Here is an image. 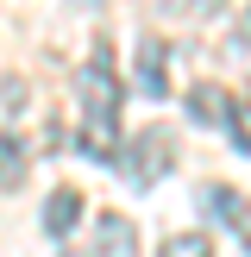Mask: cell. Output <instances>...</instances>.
Returning a JSON list of instances; mask_svg holds the SVG:
<instances>
[{
  "label": "cell",
  "mask_w": 251,
  "mask_h": 257,
  "mask_svg": "<svg viewBox=\"0 0 251 257\" xmlns=\"http://www.w3.org/2000/svg\"><path fill=\"white\" fill-rule=\"evenodd\" d=\"M25 170H32V145H25V132H0V188H19Z\"/></svg>",
  "instance_id": "7"
},
{
  "label": "cell",
  "mask_w": 251,
  "mask_h": 257,
  "mask_svg": "<svg viewBox=\"0 0 251 257\" xmlns=\"http://www.w3.org/2000/svg\"><path fill=\"white\" fill-rule=\"evenodd\" d=\"M94 257H138V226L126 213H100V232H94Z\"/></svg>",
  "instance_id": "4"
},
{
  "label": "cell",
  "mask_w": 251,
  "mask_h": 257,
  "mask_svg": "<svg viewBox=\"0 0 251 257\" xmlns=\"http://www.w3.org/2000/svg\"><path fill=\"white\" fill-rule=\"evenodd\" d=\"M157 257H213V238L207 232H170Z\"/></svg>",
  "instance_id": "8"
},
{
  "label": "cell",
  "mask_w": 251,
  "mask_h": 257,
  "mask_svg": "<svg viewBox=\"0 0 251 257\" xmlns=\"http://www.w3.org/2000/svg\"><path fill=\"white\" fill-rule=\"evenodd\" d=\"M245 38H251V13H245Z\"/></svg>",
  "instance_id": "11"
},
{
  "label": "cell",
  "mask_w": 251,
  "mask_h": 257,
  "mask_svg": "<svg viewBox=\"0 0 251 257\" xmlns=\"http://www.w3.org/2000/svg\"><path fill=\"white\" fill-rule=\"evenodd\" d=\"M226 125H232V145L251 151V100H232V107H226Z\"/></svg>",
  "instance_id": "9"
},
{
  "label": "cell",
  "mask_w": 251,
  "mask_h": 257,
  "mask_svg": "<svg viewBox=\"0 0 251 257\" xmlns=\"http://www.w3.org/2000/svg\"><path fill=\"white\" fill-rule=\"evenodd\" d=\"M138 94L145 100L170 94V44H163V38H145V44H138Z\"/></svg>",
  "instance_id": "3"
},
{
  "label": "cell",
  "mask_w": 251,
  "mask_h": 257,
  "mask_svg": "<svg viewBox=\"0 0 251 257\" xmlns=\"http://www.w3.org/2000/svg\"><path fill=\"white\" fill-rule=\"evenodd\" d=\"M119 170H126L132 188H157L163 176L176 170V132H170V125H145V132H132L126 151H119Z\"/></svg>",
  "instance_id": "1"
},
{
  "label": "cell",
  "mask_w": 251,
  "mask_h": 257,
  "mask_svg": "<svg viewBox=\"0 0 251 257\" xmlns=\"http://www.w3.org/2000/svg\"><path fill=\"white\" fill-rule=\"evenodd\" d=\"M232 232L251 245V201H238V213H232Z\"/></svg>",
  "instance_id": "10"
},
{
  "label": "cell",
  "mask_w": 251,
  "mask_h": 257,
  "mask_svg": "<svg viewBox=\"0 0 251 257\" xmlns=\"http://www.w3.org/2000/svg\"><path fill=\"white\" fill-rule=\"evenodd\" d=\"M75 100H82L88 125H113V113H119V100H126V82L113 75V50L107 44H94V57L82 63V75H75Z\"/></svg>",
  "instance_id": "2"
},
{
  "label": "cell",
  "mask_w": 251,
  "mask_h": 257,
  "mask_svg": "<svg viewBox=\"0 0 251 257\" xmlns=\"http://www.w3.org/2000/svg\"><path fill=\"white\" fill-rule=\"evenodd\" d=\"M82 7H100V0H82Z\"/></svg>",
  "instance_id": "12"
},
{
  "label": "cell",
  "mask_w": 251,
  "mask_h": 257,
  "mask_svg": "<svg viewBox=\"0 0 251 257\" xmlns=\"http://www.w3.org/2000/svg\"><path fill=\"white\" fill-rule=\"evenodd\" d=\"M75 220H82V195H75V188H57V195L44 201V232L63 245V238L75 232Z\"/></svg>",
  "instance_id": "6"
},
{
  "label": "cell",
  "mask_w": 251,
  "mask_h": 257,
  "mask_svg": "<svg viewBox=\"0 0 251 257\" xmlns=\"http://www.w3.org/2000/svg\"><path fill=\"white\" fill-rule=\"evenodd\" d=\"M226 107H232V100H226L220 82H195V88H188V119H195V125H220V132H226Z\"/></svg>",
  "instance_id": "5"
}]
</instances>
